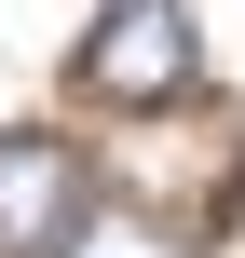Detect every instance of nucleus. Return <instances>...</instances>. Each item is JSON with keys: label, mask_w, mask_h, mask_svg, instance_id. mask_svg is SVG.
Listing matches in <instances>:
<instances>
[{"label": "nucleus", "mask_w": 245, "mask_h": 258, "mask_svg": "<svg viewBox=\"0 0 245 258\" xmlns=\"http://www.w3.org/2000/svg\"><path fill=\"white\" fill-rule=\"evenodd\" d=\"M82 204H95V177L68 136H0V258H55Z\"/></svg>", "instance_id": "obj_2"}, {"label": "nucleus", "mask_w": 245, "mask_h": 258, "mask_svg": "<svg viewBox=\"0 0 245 258\" xmlns=\"http://www.w3.org/2000/svg\"><path fill=\"white\" fill-rule=\"evenodd\" d=\"M191 68H205V41H191L177 0H109L82 27V95L95 109H164V95H191Z\"/></svg>", "instance_id": "obj_1"}, {"label": "nucleus", "mask_w": 245, "mask_h": 258, "mask_svg": "<svg viewBox=\"0 0 245 258\" xmlns=\"http://www.w3.org/2000/svg\"><path fill=\"white\" fill-rule=\"evenodd\" d=\"M55 258H191V245H177V231H164L150 204H123V190H95V204L68 218V245H55Z\"/></svg>", "instance_id": "obj_3"}]
</instances>
